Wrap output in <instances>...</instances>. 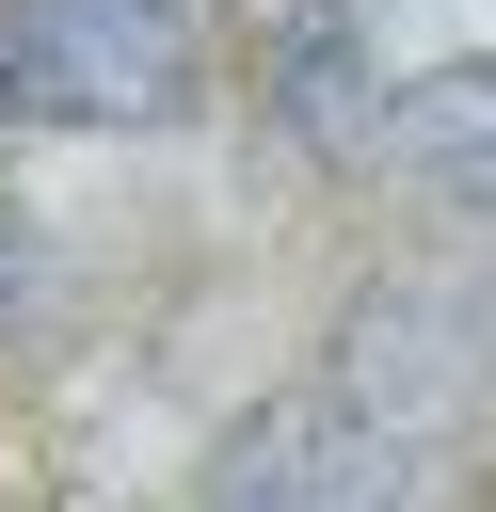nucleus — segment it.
Returning a JSON list of instances; mask_svg holds the SVG:
<instances>
[{
    "label": "nucleus",
    "mask_w": 496,
    "mask_h": 512,
    "mask_svg": "<svg viewBox=\"0 0 496 512\" xmlns=\"http://www.w3.org/2000/svg\"><path fill=\"white\" fill-rule=\"evenodd\" d=\"M368 144H384L416 192H448L464 224H496V64H432V80H400V96L368 112Z\"/></svg>",
    "instance_id": "7ed1b4c3"
},
{
    "label": "nucleus",
    "mask_w": 496,
    "mask_h": 512,
    "mask_svg": "<svg viewBox=\"0 0 496 512\" xmlns=\"http://www.w3.org/2000/svg\"><path fill=\"white\" fill-rule=\"evenodd\" d=\"M192 512H416V448H400L352 384H320V400L240 416Z\"/></svg>",
    "instance_id": "f03ea898"
},
{
    "label": "nucleus",
    "mask_w": 496,
    "mask_h": 512,
    "mask_svg": "<svg viewBox=\"0 0 496 512\" xmlns=\"http://www.w3.org/2000/svg\"><path fill=\"white\" fill-rule=\"evenodd\" d=\"M16 112L48 128H176L192 112V0H16Z\"/></svg>",
    "instance_id": "f257e3e1"
},
{
    "label": "nucleus",
    "mask_w": 496,
    "mask_h": 512,
    "mask_svg": "<svg viewBox=\"0 0 496 512\" xmlns=\"http://www.w3.org/2000/svg\"><path fill=\"white\" fill-rule=\"evenodd\" d=\"M0 320H32V224L0 208Z\"/></svg>",
    "instance_id": "39448f33"
},
{
    "label": "nucleus",
    "mask_w": 496,
    "mask_h": 512,
    "mask_svg": "<svg viewBox=\"0 0 496 512\" xmlns=\"http://www.w3.org/2000/svg\"><path fill=\"white\" fill-rule=\"evenodd\" d=\"M272 112H288L304 144H368V112H384V80H368V0H304V16H288Z\"/></svg>",
    "instance_id": "20e7f679"
},
{
    "label": "nucleus",
    "mask_w": 496,
    "mask_h": 512,
    "mask_svg": "<svg viewBox=\"0 0 496 512\" xmlns=\"http://www.w3.org/2000/svg\"><path fill=\"white\" fill-rule=\"evenodd\" d=\"M0 128H16V48H0Z\"/></svg>",
    "instance_id": "423d86ee"
}]
</instances>
